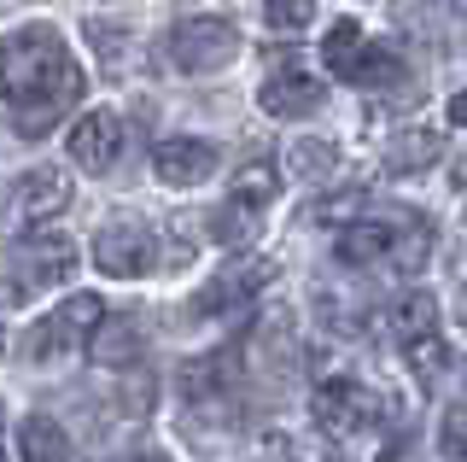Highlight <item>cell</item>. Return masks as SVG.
<instances>
[{
  "instance_id": "6da1fadb",
  "label": "cell",
  "mask_w": 467,
  "mask_h": 462,
  "mask_svg": "<svg viewBox=\"0 0 467 462\" xmlns=\"http://www.w3.org/2000/svg\"><path fill=\"white\" fill-rule=\"evenodd\" d=\"M82 94L88 77L53 24H18L12 36H0V111H6L12 135H53L82 106Z\"/></svg>"
},
{
  "instance_id": "7a4b0ae2",
  "label": "cell",
  "mask_w": 467,
  "mask_h": 462,
  "mask_svg": "<svg viewBox=\"0 0 467 462\" xmlns=\"http://www.w3.org/2000/svg\"><path fill=\"white\" fill-rule=\"evenodd\" d=\"M432 252V228L427 216H409V211H386L368 216L362 211L357 223L339 228V257L350 269H379V276H415Z\"/></svg>"
},
{
  "instance_id": "3957f363",
  "label": "cell",
  "mask_w": 467,
  "mask_h": 462,
  "mask_svg": "<svg viewBox=\"0 0 467 462\" xmlns=\"http://www.w3.org/2000/svg\"><path fill=\"white\" fill-rule=\"evenodd\" d=\"M70 269H77V240H65V235L24 240V247L12 252L6 276H0V305H24V299L41 293V287H58Z\"/></svg>"
},
{
  "instance_id": "277c9868",
  "label": "cell",
  "mask_w": 467,
  "mask_h": 462,
  "mask_svg": "<svg viewBox=\"0 0 467 462\" xmlns=\"http://www.w3.org/2000/svg\"><path fill=\"white\" fill-rule=\"evenodd\" d=\"M65 205H70V176H65V170H53V164H36V170H24V176L6 187V205H0V235H6V240H24V235H36L47 216H58Z\"/></svg>"
},
{
  "instance_id": "5b68a950",
  "label": "cell",
  "mask_w": 467,
  "mask_h": 462,
  "mask_svg": "<svg viewBox=\"0 0 467 462\" xmlns=\"http://www.w3.org/2000/svg\"><path fill=\"white\" fill-rule=\"evenodd\" d=\"M164 59L182 77H211V70L240 59V30L228 18H182L164 41Z\"/></svg>"
},
{
  "instance_id": "8992f818",
  "label": "cell",
  "mask_w": 467,
  "mask_h": 462,
  "mask_svg": "<svg viewBox=\"0 0 467 462\" xmlns=\"http://www.w3.org/2000/svg\"><path fill=\"white\" fill-rule=\"evenodd\" d=\"M310 415L327 439H357V433H368L379 422V398L362 381H350V374H333V381H321L310 393Z\"/></svg>"
},
{
  "instance_id": "52a82bcc",
  "label": "cell",
  "mask_w": 467,
  "mask_h": 462,
  "mask_svg": "<svg viewBox=\"0 0 467 462\" xmlns=\"http://www.w3.org/2000/svg\"><path fill=\"white\" fill-rule=\"evenodd\" d=\"M94 264L117 281H135V276H152L158 264V240L140 216H111L106 228L94 235Z\"/></svg>"
},
{
  "instance_id": "ba28073f",
  "label": "cell",
  "mask_w": 467,
  "mask_h": 462,
  "mask_svg": "<svg viewBox=\"0 0 467 462\" xmlns=\"http://www.w3.org/2000/svg\"><path fill=\"white\" fill-rule=\"evenodd\" d=\"M99 316H106L99 293H70L53 316H41V322H36V334H29V357L47 363V357H58V352H82V340L99 328Z\"/></svg>"
},
{
  "instance_id": "9c48e42d",
  "label": "cell",
  "mask_w": 467,
  "mask_h": 462,
  "mask_svg": "<svg viewBox=\"0 0 467 462\" xmlns=\"http://www.w3.org/2000/svg\"><path fill=\"white\" fill-rule=\"evenodd\" d=\"M257 106L269 111V118H310V111L327 106V82L304 65H275L257 89Z\"/></svg>"
},
{
  "instance_id": "30bf717a",
  "label": "cell",
  "mask_w": 467,
  "mask_h": 462,
  "mask_svg": "<svg viewBox=\"0 0 467 462\" xmlns=\"http://www.w3.org/2000/svg\"><path fill=\"white\" fill-rule=\"evenodd\" d=\"M152 170L164 187H199V182L216 176V147L199 135H170L152 147Z\"/></svg>"
},
{
  "instance_id": "8fae6325",
  "label": "cell",
  "mask_w": 467,
  "mask_h": 462,
  "mask_svg": "<svg viewBox=\"0 0 467 462\" xmlns=\"http://www.w3.org/2000/svg\"><path fill=\"white\" fill-rule=\"evenodd\" d=\"M117 152H123V123L111 111H82L77 129H70V158H77L88 176H106L117 164Z\"/></svg>"
},
{
  "instance_id": "7c38bea8",
  "label": "cell",
  "mask_w": 467,
  "mask_h": 462,
  "mask_svg": "<svg viewBox=\"0 0 467 462\" xmlns=\"http://www.w3.org/2000/svg\"><path fill=\"white\" fill-rule=\"evenodd\" d=\"M263 281H269V264H234V269H223V276H216V281L199 293V310H204V316L240 310V305H252V299H257Z\"/></svg>"
},
{
  "instance_id": "4fadbf2b",
  "label": "cell",
  "mask_w": 467,
  "mask_h": 462,
  "mask_svg": "<svg viewBox=\"0 0 467 462\" xmlns=\"http://www.w3.org/2000/svg\"><path fill=\"white\" fill-rule=\"evenodd\" d=\"M275 194H281V170H275L269 158H252V164H240V170H234V182H228V205H240V211H252V216L269 211Z\"/></svg>"
},
{
  "instance_id": "5bb4252c",
  "label": "cell",
  "mask_w": 467,
  "mask_h": 462,
  "mask_svg": "<svg viewBox=\"0 0 467 462\" xmlns=\"http://www.w3.org/2000/svg\"><path fill=\"white\" fill-rule=\"evenodd\" d=\"M438 152H444V141H438L432 129H398V135L386 141V170L391 176H415V170L438 164Z\"/></svg>"
},
{
  "instance_id": "9a60e30c",
  "label": "cell",
  "mask_w": 467,
  "mask_h": 462,
  "mask_svg": "<svg viewBox=\"0 0 467 462\" xmlns=\"http://www.w3.org/2000/svg\"><path fill=\"white\" fill-rule=\"evenodd\" d=\"M339 77H345V82H357V89H391V82L403 77V59H398L391 47H374V41H362L357 59H350Z\"/></svg>"
},
{
  "instance_id": "2e32d148",
  "label": "cell",
  "mask_w": 467,
  "mask_h": 462,
  "mask_svg": "<svg viewBox=\"0 0 467 462\" xmlns=\"http://www.w3.org/2000/svg\"><path fill=\"white\" fill-rule=\"evenodd\" d=\"M88 357L106 363V369H123L129 357H140V328L135 322H106V316H99V328L88 334Z\"/></svg>"
},
{
  "instance_id": "e0dca14e",
  "label": "cell",
  "mask_w": 467,
  "mask_h": 462,
  "mask_svg": "<svg viewBox=\"0 0 467 462\" xmlns=\"http://www.w3.org/2000/svg\"><path fill=\"white\" fill-rule=\"evenodd\" d=\"M70 445H65V427L47 422V415H24L18 422V462H65Z\"/></svg>"
},
{
  "instance_id": "ac0fdd59",
  "label": "cell",
  "mask_w": 467,
  "mask_h": 462,
  "mask_svg": "<svg viewBox=\"0 0 467 462\" xmlns=\"http://www.w3.org/2000/svg\"><path fill=\"white\" fill-rule=\"evenodd\" d=\"M403 363H409V374H415L420 386H438V374H444L450 363H456V357H450V345L432 334H415V340H403Z\"/></svg>"
},
{
  "instance_id": "d6986e66",
  "label": "cell",
  "mask_w": 467,
  "mask_h": 462,
  "mask_svg": "<svg viewBox=\"0 0 467 462\" xmlns=\"http://www.w3.org/2000/svg\"><path fill=\"white\" fill-rule=\"evenodd\" d=\"M286 164H292L298 182H327L333 170H339V152H333V141H292Z\"/></svg>"
},
{
  "instance_id": "ffe728a7",
  "label": "cell",
  "mask_w": 467,
  "mask_h": 462,
  "mask_svg": "<svg viewBox=\"0 0 467 462\" xmlns=\"http://www.w3.org/2000/svg\"><path fill=\"white\" fill-rule=\"evenodd\" d=\"M263 24H269L275 36H298L316 24V0H263Z\"/></svg>"
},
{
  "instance_id": "44dd1931",
  "label": "cell",
  "mask_w": 467,
  "mask_h": 462,
  "mask_svg": "<svg viewBox=\"0 0 467 462\" xmlns=\"http://www.w3.org/2000/svg\"><path fill=\"white\" fill-rule=\"evenodd\" d=\"M438 322V305H432V293H409L398 310H391V334L398 340H415V334H427V328Z\"/></svg>"
},
{
  "instance_id": "7402d4cb",
  "label": "cell",
  "mask_w": 467,
  "mask_h": 462,
  "mask_svg": "<svg viewBox=\"0 0 467 462\" xmlns=\"http://www.w3.org/2000/svg\"><path fill=\"white\" fill-rule=\"evenodd\" d=\"M357 47H362V30H357L350 18H339V24L327 30V47H321V53H327V70H333V77H339V70L357 59Z\"/></svg>"
},
{
  "instance_id": "603a6c76",
  "label": "cell",
  "mask_w": 467,
  "mask_h": 462,
  "mask_svg": "<svg viewBox=\"0 0 467 462\" xmlns=\"http://www.w3.org/2000/svg\"><path fill=\"white\" fill-rule=\"evenodd\" d=\"M438 451H444V462H467V404L444 410V427H438Z\"/></svg>"
},
{
  "instance_id": "cb8c5ba5",
  "label": "cell",
  "mask_w": 467,
  "mask_h": 462,
  "mask_svg": "<svg viewBox=\"0 0 467 462\" xmlns=\"http://www.w3.org/2000/svg\"><path fill=\"white\" fill-rule=\"evenodd\" d=\"M450 123H456V129H467V89H462L456 100H450Z\"/></svg>"
},
{
  "instance_id": "d4e9b609",
  "label": "cell",
  "mask_w": 467,
  "mask_h": 462,
  "mask_svg": "<svg viewBox=\"0 0 467 462\" xmlns=\"http://www.w3.org/2000/svg\"><path fill=\"white\" fill-rule=\"evenodd\" d=\"M456 316H462V322H467V287H462V305H456Z\"/></svg>"
},
{
  "instance_id": "484cf974",
  "label": "cell",
  "mask_w": 467,
  "mask_h": 462,
  "mask_svg": "<svg viewBox=\"0 0 467 462\" xmlns=\"http://www.w3.org/2000/svg\"><path fill=\"white\" fill-rule=\"evenodd\" d=\"M129 462H164V457H129Z\"/></svg>"
},
{
  "instance_id": "4316f807",
  "label": "cell",
  "mask_w": 467,
  "mask_h": 462,
  "mask_svg": "<svg viewBox=\"0 0 467 462\" xmlns=\"http://www.w3.org/2000/svg\"><path fill=\"white\" fill-rule=\"evenodd\" d=\"M0 357H6V334H0Z\"/></svg>"
}]
</instances>
